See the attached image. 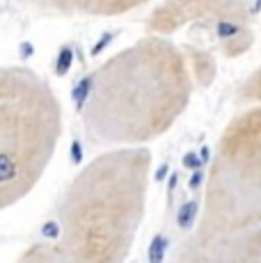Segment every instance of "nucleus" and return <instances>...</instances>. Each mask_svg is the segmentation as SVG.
Wrapping results in <instances>:
<instances>
[{
	"mask_svg": "<svg viewBox=\"0 0 261 263\" xmlns=\"http://www.w3.org/2000/svg\"><path fill=\"white\" fill-rule=\"evenodd\" d=\"M190 94V73L174 46L147 39L113 58L73 89L76 110L87 108L101 128H156L181 112Z\"/></svg>",
	"mask_w": 261,
	"mask_h": 263,
	"instance_id": "f257e3e1",
	"label": "nucleus"
},
{
	"mask_svg": "<svg viewBox=\"0 0 261 263\" xmlns=\"http://www.w3.org/2000/svg\"><path fill=\"white\" fill-rule=\"evenodd\" d=\"M222 195L236 227L261 222V105L234 121L225 140Z\"/></svg>",
	"mask_w": 261,
	"mask_h": 263,
	"instance_id": "f03ea898",
	"label": "nucleus"
},
{
	"mask_svg": "<svg viewBox=\"0 0 261 263\" xmlns=\"http://www.w3.org/2000/svg\"><path fill=\"white\" fill-rule=\"evenodd\" d=\"M156 32L197 28L218 42L227 58L248 53L254 44L250 7L245 0H163L149 18Z\"/></svg>",
	"mask_w": 261,
	"mask_h": 263,
	"instance_id": "7ed1b4c3",
	"label": "nucleus"
},
{
	"mask_svg": "<svg viewBox=\"0 0 261 263\" xmlns=\"http://www.w3.org/2000/svg\"><path fill=\"white\" fill-rule=\"evenodd\" d=\"M34 3L64 16H115L133 12L152 0H34Z\"/></svg>",
	"mask_w": 261,
	"mask_h": 263,
	"instance_id": "20e7f679",
	"label": "nucleus"
},
{
	"mask_svg": "<svg viewBox=\"0 0 261 263\" xmlns=\"http://www.w3.org/2000/svg\"><path fill=\"white\" fill-rule=\"evenodd\" d=\"M240 99L245 103H259L261 105V67L245 80V85L240 87Z\"/></svg>",
	"mask_w": 261,
	"mask_h": 263,
	"instance_id": "39448f33",
	"label": "nucleus"
},
{
	"mask_svg": "<svg viewBox=\"0 0 261 263\" xmlns=\"http://www.w3.org/2000/svg\"><path fill=\"white\" fill-rule=\"evenodd\" d=\"M165 252H167V236L156 234L149 242V250H147V259L149 263H163L165 261Z\"/></svg>",
	"mask_w": 261,
	"mask_h": 263,
	"instance_id": "423d86ee",
	"label": "nucleus"
},
{
	"mask_svg": "<svg viewBox=\"0 0 261 263\" xmlns=\"http://www.w3.org/2000/svg\"><path fill=\"white\" fill-rule=\"evenodd\" d=\"M195 215H197V201H185L177 213V224L181 227V229H188V227L193 224Z\"/></svg>",
	"mask_w": 261,
	"mask_h": 263,
	"instance_id": "0eeeda50",
	"label": "nucleus"
},
{
	"mask_svg": "<svg viewBox=\"0 0 261 263\" xmlns=\"http://www.w3.org/2000/svg\"><path fill=\"white\" fill-rule=\"evenodd\" d=\"M69 156H71V163H73V165H78L80 160H83V146H80L78 140H73L71 149H69Z\"/></svg>",
	"mask_w": 261,
	"mask_h": 263,
	"instance_id": "6e6552de",
	"label": "nucleus"
},
{
	"mask_svg": "<svg viewBox=\"0 0 261 263\" xmlns=\"http://www.w3.org/2000/svg\"><path fill=\"white\" fill-rule=\"evenodd\" d=\"M202 165H204V160H199L197 154H188L183 158V167H188V170H199Z\"/></svg>",
	"mask_w": 261,
	"mask_h": 263,
	"instance_id": "1a4fd4ad",
	"label": "nucleus"
},
{
	"mask_svg": "<svg viewBox=\"0 0 261 263\" xmlns=\"http://www.w3.org/2000/svg\"><path fill=\"white\" fill-rule=\"evenodd\" d=\"M42 234L46 236V238H55V236H58V222H55V220L44 222V227H42Z\"/></svg>",
	"mask_w": 261,
	"mask_h": 263,
	"instance_id": "9d476101",
	"label": "nucleus"
},
{
	"mask_svg": "<svg viewBox=\"0 0 261 263\" xmlns=\"http://www.w3.org/2000/svg\"><path fill=\"white\" fill-rule=\"evenodd\" d=\"M202 179H204V174H202V172H195V174L193 176H190V188H197V185L199 183H202Z\"/></svg>",
	"mask_w": 261,
	"mask_h": 263,
	"instance_id": "9b49d317",
	"label": "nucleus"
},
{
	"mask_svg": "<svg viewBox=\"0 0 261 263\" xmlns=\"http://www.w3.org/2000/svg\"><path fill=\"white\" fill-rule=\"evenodd\" d=\"M167 192H170V195H172V190H174V185H177V179H179V174H170L167 176Z\"/></svg>",
	"mask_w": 261,
	"mask_h": 263,
	"instance_id": "f8f14e48",
	"label": "nucleus"
},
{
	"mask_svg": "<svg viewBox=\"0 0 261 263\" xmlns=\"http://www.w3.org/2000/svg\"><path fill=\"white\" fill-rule=\"evenodd\" d=\"M167 172H170V165H163V167H158V172H156V181H163L165 176H167Z\"/></svg>",
	"mask_w": 261,
	"mask_h": 263,
	"instance_id": "ddd939ff",
	"label": "nucleus"
}]
</instances>
